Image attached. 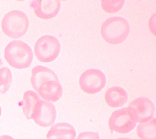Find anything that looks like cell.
Returning a JSON list of instances; mask_svg holds the SVG:
<instances>
[{"mask_svg": "<svg viewBox=\"0 0 156 139\" xmlns=\"http://www.w3.org/2000/svg\"><path fill=\"white\" fill-rule=\"evenodd\" d=\"M12 81L11 70L7 67L0 68V93L4 94L9 89Z\"/></svg>", "mask_w": 156, "mask_h": 139, "instance_id": "cell-15", "label": "cell"}, {"mask_svg": "<svg viewBox=\"0 0 156 139\" xmlns=\"http://www.w3.org/2000/svg\"><path fill=\"white\" fill-rule=\"evenodd\" d=\"M130 31L129 22L121 17H113L104 21L101 28V34L107 43L117 45L123 42Z\"/></svg>", "mask_w": 156, "mask_h": 139, "instance_id": "cell-2", "label": "cell"}, {"mask_svg": "<svg viewBox=\"0 0 156 139\" xmlns=\"http://www.w3.org/2000/svg\"><path fill=\"white\" fill-rule=\"evenodd\" d=\"M101 2L102 9L105 12L110 13H115L119 11L124 4V0H102Z\"/></svg>", "mask_w": 156, "mask_h": 139, "instance_id": "cell-16", "label": "cell"}, {"mask_svg": "<svg viewBox=\"0 0 156 139\" xmlns=\"http://www.w3.org/2000/svg\"><path fill=\"white\" fill-rule=\"evenodd\" d=\"M60 51V43L58 39L52 35H44L40 37L34 46V53L42 62L54 61Z\"/></svg>", "mask_w": 156, "mask_h": 139, "instance_id": "cell-5", "label": "cell"}, {"mask_svg": "<svg viewBox=\"0 0 156 139\" xmlns=\"http://www.w3.org/2000/svg\"><path fill=\"white\" fill-rule=\"evenodd\" d=\"M29 24V19L25 13L14 10L4 15L1 22V29L9 37L18 39L27 32Z\"/></svg>", "mask_w": 156, "mask_h": 139, "instance_id": "cell-4", "label": "cell"}, {"mask_svg": "<svg viewBox=\"0 0 156 139\" xmlns=\"http://www.w3.org/2000/svg\"><path fill=\"white\" fill-rule=\"evenodd\" d=\"M136 133L140 139H156V121L152 118L149 121L139 123L136 127Z\"/></svg>", "mask_w": 156, "mask_h": 139, "instance_id": "cell-14", "label": "cell"}, {"mask_svg": "<svg viewBox=\"0 0 156 139\" xmlns=\"http://www.w3.org/2000/svg\"><path fill=\"white\" fill-rule=\"evenodd\" d=\"M76 132L68 122H59L53 125L46 134V139H74Z\"/></svg>", "mask_w": 156, "mask_h": 139, "instance_id": "cell-11", "label": "cell"}, {"mask_svg": "<svg viewBox=\"0 0 156 139\" xmlns=\"http://www.w3.org/2000/svg\"><path fill=\"white\" fill-rule=\"evenodd\" d=\"M136 122L133 119L127 108H122L113 111L108 119L110 129L119 133L125 134L132 131Z\"/></svg>", "mask_w": 156, "mask_h": 139, "instance_id": "cell-8", "label": "cell"}, {"mask_svg": "<svg viewBox=\"0 0 156 139\" xmlns=\"http://www.w3.org/2000/svg\"><path fill=\"white\" fill-rule=\"evenodd\" d=\"M76 139H100V137L98 132L88 131L80 133Z\"/></svg>", "mask_w": 156, "mask_h": 139, "instance_id": "cell-17", "label": "cell"}, {"mask_svg": "<svg viewBox=\"0 0 156 139\" xmlns=\"http://www.w3.org/2000/svg\"><path fill=\"white\" fill-rule=\"evenodd\" d=\"M34 13L38 18L44 20L55 17L60 9V1L58 0H35L31 3Z\"/></svg>", "mask_w": 156, "mask_h": 139, "instance_id": "cell-10", "label": "cell"}, {"mask_svg": "<svg viewBox=\"0 0 156 139\" xmlns=\"http://www.w3.org/2000/svg\"><path fill=\"white\" fill-rule=\"evenodd\" d=\"M0 139H14L12 137L7 135H3L0 136Z\"/></svg>", "mask_w": 156, "mask_h": 139, "instance_id": "cell-18", "label": "cell"}, {"mask_svg": "<svg viewBox=\"0 0 156 139\" xmlns=\"http://www.w3.org/2000/svg\"><path fill=\"white\" fill-rule=\"evenodd\" d=\"M57 116L56 109L54 104L50 102L40 99L38 102L32 119L41 127L53 126Z\"/></svg>", "mask_w": 156, "mask_h": 139, "instance_id": "cell-9", "label": "cell"}, {"mask_svg": "<svg viewBox=\"0 0 156 139\" xmlns=\"http://www.w3.org/2000/svg\"><path fill=\"white\" fill-rule=\"evenodd\" d=\"M107 82L104 73L97 69H90L83 72L79 77L80 89L85 93L94 94L100 92Z\"/></svg>", "mask_w": 156, "mask_h": 139, "instance_id": "cell-6", "label": "cell"}, {"mask_svg": "<svg viewBox=\"0 0 156 139\" xmlns=\"http://www.w3.org/2000/svg\"><path fill=\"white\" fill-rule=\"evenodd\" d=\"M4 58L12 67L18 69H26L32 63L33 52L26 43L21 40H13L5 48Z\"/></svg>", "mask_w": 156, "mask_h": 139, "instance_id": "cell-3", "label": "cell"}, {"mask_svg": "<svg viewBox=\"0 0 156 139\" xmlns=\"http://www.w3.org/2000/svg\"><path fill=\"white\" fill-rule=\"evenodd\" d=\"M1 113H2V109H1V106H0V116H1Z\"/></svg>", "mask_w": 156, "mask_h": 139, "instance_id": "cell-20", "label": "cell"}, {"mask_svg": "<svg viewBox=\"0 0 156 139\" xmlns=\"http://www.w3.org/2000/svg\"><path fill=\"white\" fill-rule=\"evenodd\" d=\"M127 109L133 119L138 123L149 121L153 118L155 112L154 103L146 97L135 99L129 104Z\"/></svg>", "mask_w": 156, "mask_h": 139, "instance_id": "cell-7", "label": "cell"}, {"mask_svg": "<svg viewBox=\"0 0 156 139\" xmlns=\"http://www.w3.org/2000/svg\"><path fill=\"white\" fill-rule=\"evenodd\" d=\"M40 99L39 96L33 91L29 90L24 93L23 111L27 119H32L34 110Z\"/></svg>", "mask_w": 156, "mask_h": 139, "instance_id": "cell-13", "label": "cell"}, {"mask_svg": "<svg viewBox=\"0 0 156 139\" xmlns=\"http://www.w3.org/2000/svg\"><path fill=\"white\" fill-rule=\"evenodd\" d=\"M117 139H130V138H117Z\"/></svg>", "mask_w": 156, "mask_h": 139, "instance_id": "cell-19", "label": "cell"}, {"mask_svg": "<svg viewBox=\"0 0 156 139\" xmlns=\"http://www.w3.org/2000/svg\"><path fill=\"white\" fill-rule=\"evenodd\" d=\"M106 103L110 107L117 108L124 105L128 100L127 91L120 86H112L108 88L104 96Z\"/></svg>", "mask_w": 156, "mask_h": 139, "instance_id": "cell-12", "label": "cell"}, {"mask_svg": "<svg viewBox=\"0 0 156 139\" xmlns=\"http://www.w3.org/2000/svg\"><path fill=\"white\" fill-rule=\"evenodd\" d=\"M32 86L44 100L57 102L63 94V88L56 73L43 66H37L32 69Z\"/></svg>", "mask_w": 156, "mask_h": 139, "instance_id": "cell-1", "label": "cell"}]
</instances>
